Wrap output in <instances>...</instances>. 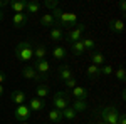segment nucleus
Segmentation results:
<instances>
[{
	"label": "nucleus",
	"mask_w": 126,
	"mask_h": 124,
	"mask_svg": "<svg viewBox=\"0 0 126 124\" xmlns=\"http://www.w3.org/2000/svg\"><path fill=\"white\" fill-rule=\"evenodd\" d=\"M20 124H30V123H20Z\"/></svg>",
	"instance_id": "nucleus-39"
},
{
	"label": "nucleus",
	"mask_w": 126,
	"mask_h": 124,
	"mask_svg": "<svg viewBox=\"0 0 126 124\" xmlns=\"http://www.w3.org/2000/svg\"><path fill=\"white\" fill-rule=\"evenodd\" d=\"M46 55H47V49H46V45H35V49H34L35 62H37V60H44Z\"/></svg>",
	"instance_id": "nucleus-13"
},
{
	"label": "nucleus",
	"mask_w": 126,
	"mask_h": 124,
	"mask_svg": "<svg viewBox=\"0 0 126 124\" xmlns=\"http://www.w3.org/2000/svg\"><path fill=\"white\" fill-rule=\"evenodd\" d=\"M35 70L39 72L40 76H44V77H47V74H49V70H50V64H49V60H37L35 62Z\"/></svg>",
	"instance_id": "nucleus-7"
},
{
	"label": "nucleus",
	"mask_w": 126,
	"mask_h": 124,
	"mask_svg": "<svg viewBox=\"0 0 126 124\" xmlns=\"http://www.w3.org/2000/svg\"><path fill=\"white\" fill-rule=\"evenodd\" d=\"M52 104H54V109L57 111L66 109L69 106V92H56L52 97Z\"/></svg>",
	"instance_id": "nucleus-4"
},
{
	"label": "nucleus",
	"mask_w": 126,
	"mask_h": 124,
	"mask_svg": "<svg viewBox=\"0 0 126 124\" xmlns=\"http://www.w3.org/2000/svg\"><path fill=\"white\" fill-rule=\"evenodd\" d=\"M76 29H78L79 32H84V30H86L87 27H86V25H84V24H78V25H76Z\"/></svg>",
	"instance_id": "nucleus-33"
},
{
	"label": "nucleus",
	"mask_w": 126,
	"mask_h": 124,
	"mask_svg": "<svg viewBox=\"0 0 126 124\" xmlns=\"http://www.w3.org/2000/svg\"><path fill=\"white\" fill-rule=\"evenodd\" d=\"M9 5H10V9L14 10L15 14H22V12L25 10V2H24V0H15V2H10Z\"/></svg>",
	"instance_id": "nucleus-17"
},
{
	"label": "nucleus",
	"mask_w": 126,
	"mask_h": 124,
	"mask_svg": "<svg viewBox=\"0 0 126 124\" xmlns=\"http://www.w3.org/2000/svg\"><path fill=\"white\" fill-rule=\"evenodd\" d=\"M56 24V20H54V17L50 15V14H44L42 17H40V25L42 27H52Z\"/></svg>",
	"instance_id": "nucleus-19"
},
{
	"label": "nucleus",
	"mask_w": 126,
	"mask_h": 124,
	"mask_svg": "<svg viewBox=\"0 0 126 124\" xmlns=\"http://www.w3.org/2000/svg\"><path fill=\"white\" fill-rule=\"evenodd\" d=\"M30 111L29 109V106H25V104H20L15 107V112H14V116H15V119L17 121H20V123H27L30 119Z\"/></svg>",
	"instance_id": "nucleus-5"
},
{
	"label": "nucleus",
	"mask_w": 126,
	"mask_h": 124,
	"mask_svg": "<svg viewBox=\"0 0 126 124\" xmlns=\"http://www.w3.org/2000/svg\"><path fill=\"white\" fill-rule=\"evenodd\" d=\"M87 107V102L86 101H79V99H76V102H74V106H72V109L76 111V112H81V111H86Z\"/></svg>",
	"instance_id": "nucleus-26"
},
{
	"label": "nucleus",
	"mask_w": 126,
	"mask_h": 124,
	"mask_svg": "<svg viewBox=\"0 0 126 124\" xmlns=\"http://www.w3.org/2000/svg\"><path fill=\"white\" fill-rule=\"evenodd\" d=\"M2 96H3V86L0 84V97H2Z\"/></svg>",
	"instance_id": "nucleus-36"
},
{
	"label": "nucleus",
	"mask_w": 126,
	"mask_h": 124,
	"mask_svg": "<svg viewBox=\"0 0 126 124\" xmlns=\"http://www.w3.org/2000/svg\"><path fill=\"white\" fill-rule=\"evenodd\" d=\"M59 77L62 79V81H67V79H71L72 76V70H71V67L69 66H61L59 67Z\"/></svg>",
	"instance_id": "nucleus-16"
},
{
	"label": "nucleus",
	"mask_w": 126,
	"mask_h": 124,
	"mask_svg": "<svg viewBox=\"0 0 126 124\" xmlns=\"http://www.w3.org/2000/svg\"><path fill=\"white\" fill-rule=\"evenodd\" d=\"M86 76L89 77V79H97V77L101 76V67L91 64V66L87 67V70H86Z\"/></svg>",
	"instance_id": "nucleus-14"
},
{
	"label": "nucleus",
	"mask_w": 126,
	"mask_h": 124,
	"mask_svg": "<svg viewBox=\"0 0 126 124\" xmlns=\"http://www.w3.org/2000/svg\"><path fill=\"white\" fill-rule=\"evenodd\" d=\"M0 109H2V107H0Z\"/></svg>",
	"instance_id": "nucleus-41"
},
{
	"label": "nucleus",
	"mask_w": 126,
	"mask_h": 124,
	"mask_svg": "<svg viewBox=\"0 0 126 124\" xmlns=\"http://www.w3.org/2000/svg\"><path fill=\"white\" fill-rule=\"evenodd\" d=\"M12 24H14V27H17V29H20V27H24L25 24H27V14H14V19H12Z\"/></svg>",
	"instance_id": "nucleus-11"
},
{
	"label": "nucleus",
	"mask_w": 126,
	"mask_h": 124,
	"mask_svg": "<svg viewBox=\"0 0 126 124\" xmlns=\"http://www.w3.org/2000/svg\"><path fill=\"white\" fill-rule=\"evenodd\" d=\"M91 60H93L94 66L103 67V64H104V55H103L101 52H93V54H91Z\"/></svg>",
	"instance_id": "nucleus-20"
},
{
	"label": "nucleus",
	"mask_w": 126,
	"mask_h": 124,
	"mask_svg": "<svg viewBox=\"0 0 126 124\" xmlns=\"http://www.w3.org/2000/svg\"><path fill=\"white\" fill-rule=\"evenodd\" d=\"M114 124H118V123H114Z\"/></svg>",
	"instance_id": "nucleus-40"
},
{
	"label": "nucleus",
	"mask_w": 126,
	"mask_h": 124,
	"mask_svg": "<svg viewBox=\"0 0 126 124\" xmlns=\"http://www.w3.org/2000/svg\"><path fill=\"white\" fill-rule=\"evenodd\" d=\"M15 57L20 62H29L34 59V45L30 40H22L20 44H17L15 47Z\"/></svg>",
	"instance_id": "nucleus-1"
},
{
	"label": "nucleus",
	"mask_w": 126,
	"mask_h": 124,
	"mask_svg": "<svg viewBox=\"0 0 126 124\" xmlns=\"http://www.w3.org/2000/svg\"><path fill=\"white\" fill-rule=\"evenodd\" d=\"M101 112V117H103V123L106 124H114L118 123V117H119V111H118V107L114 106H106L103 111H99Z\"/></svg>",
	"instance_id": "nucleus-3"
},
{
	"label": "nucleus",
	"mask_w": 126,
	"mask_h": 124,
	"mask_svg": "<svg viewBox=\"0 0 126 124\" xmlns=\"http://www.w3.org/2000/svg\"><path fill=\"white\" fill-rule=\"evenodd\" d=\"M22 77H25V79H29V81H46L47 77L40 76L39 72L35 70V67L34 66H25L22 69Z\"/></svg>",
	"instance_id": "nucleus-6"
},
{
	"label": "nucleus",
	"mask_w": 126,
	"mask_h": 124,
	"mask_svg": "<svg viewBox=\"0 0 126 124\" xmlns=\"http://www.w3.org/2000/svg\"><path fill=\"white\" fill-rule=\"evenodd\" d=\"M3 81H5V74H3V72H2V70H0V84H2V82H3Z\"/></svg>",
	"instance_id": "nucleus-35"
},
{
	"label": "nucleus",
	"mask_w": 126,
	"mask_h": 124,
	"mask_svg": "<svg viewBox=\"0 0 126 124\" xmlns=\"http://www.w3.org/2000/svg\"><path fill=\"white\" fill-rule=\"evenodd\" d=\"M109 30L114 32V34H123V32H125V22L121 19L109 20Z\"/></svg>",
	"instance_id": "nucleus-8"
},
{
	"label": "nucleus",
	"mask_w": 126,
	"mask_h": 124,
	"mask_svg": "<svg viewBox=\"0 0 126 124\" xmlns=\"http://www.w3.org/2000/svg\"><path fill=\"white\" fill-rule=\"evenodd\" d=\"M49 119L52 121V123H62V112L61 111H57V109H50L49 111Z\"/></svg>",
	"instance_id": "nucleus-21"
},
{
	"label": "nucleus",
	"mask_w": 126,
	"mask_h": 124,
	"mask_svg": "<svg viewBox=\"0 0 126 124\" xmlns=\"http://www.w3.org/2000/svg\"><path fill=\"white\" fill-rule=\"evenodd\" d=\"M61 112H62V117H64V119H67V121H72V119H76V114H78V112H76L72 107H69V106L66 107V109H62Z\"/></svg>",
	"instance_id": "nucleus-23"
},
{
	"label": "nucleus",
	"mask_w": 126,
	"mask_h": 124,
	"mask_svg": "<svg viewBox=\"0 0 126 124\" xmlns=\"http://www.w3.org/2000/svg\"><path fill=\"white\" fill-rule=\"evenodd\" d=\"M47 96H49V86H39L35 89V97L44 99V97H47Z\"/></svg>",
	"instance_id": "nucleus-25"
},
{
	"label": "nucleus",
	"mask_w": 126,
	"mask_h": 124,
	"mask_svg": "<svg viewBox=\"0 0 126 124\" xmlns=\"http://www.w3.org/2000/svg\"><path fill=\"white\" fill-rule=\"evenodd\" d=\"M42 5H44L46 9H49V10H56V9H59V3L56 2V0H46Z\"/></svg>",
	"instance_id": "nucleus-28"
},
{
	"label": "nucleus",
	"mask_w": 126,
	"mask_h": 124,
	"mask_svg": "<svg viewBox=\"0 0 126 124\" xmlns=\"http://www.w3.org/2000/svg\"><path fill=\"white\" fill-rule=\"evenodd\" d=\"M71 49H72V52L76 54V55H82L84 52H86V49L82 45V42L79 40V42H74V44H71Z\"/></svg>",
	"instance_id": "nucleus-24"
},
{
	"label": "nucleus",
	"mask_w": 126,
	"mask_h": 124,
	"mask_svg": "<svg viewBox=\"0 0 126 124\" xmlns=\"http://www.w3.org/2000/svg\"><path fill=\"white\" fill-rule=\"evenodd\" d=\"M96 124H106V123H103V121H99V123H96Z\"/></svg>",
	"instance_id": "nucleus-38"
},
{
	"label": "nucleus",
	"mask_w": 126,
	"mask_h": 124,
	"mask_svg": "<svg viewBox=\"0 0 126 124\" xmlns=\"http://www.w3.org/2000/svg\"><path fill=\"white\" fill-rule=\"evenodd\" d=\"M64 84H66L67 89H74V87H76V79L71 77V79H67V81H64Z\"/></svg>",
	"instance_id": "nucleus-31"
},
{
	"label": "nucleus",
	"mask_w": 126,
	"mask_h": 124,
	"mask_svg": "<svg viewBox=\"0 0 126 124\" xmlns=\"http://www.w3.org/2000/svg\"><path fill=\"white\" fill-rule=\"evenodd\" d=\"M116 79H118V81H125V79H126V70L123 69V67L116 70Z\"/></svg>",
	"instance_id": "nucleus-30"
},
{
	"label": "nucleus",
	"mask_w": 126,
	"mask_h": 124,
	"mask_svg": "<svg viewBox=\"0 0 126 124\" xmlns=\"http://www.w3.org/2000/svg\"><path fill=\"white\" fill-rule=\"evenodd\" d=\"M81 42H82V45H84V49H94V40L93 39H81Z\"/></svg>",
	"instance_id": "nucleus-29"
},
{
	"label": "nucleus",
	"mask_w": 126,
	"mask_h": 124,
	"mask_svg": "<svg viewBox=\"0 0 126 124\" xmlns=\"http://www.w3.org/2000/svg\"><path fill=\"white\" fill-rule=\"evenodd\" d=\"M101 74H104V76L113 74V67H111V66H103V67H101Z\"/></svg>",
	"instance_id": "nucleus-32"
},
{
	"label": "nucleus",
	"mask_w": 126,
	"mask_h": 124,
	"mask_svg": "<svg viewBox=\"0 0 126 124\" xmlns=\"http://www.w3.org/2000/svg\"><path fill=\"white\" fill-rule=\"evenodd\" d=\"M25 10H27V14H37L40 10V3L35 0H29V2H25Z\"/></svg>",
	"instance_id": "nucleus-15"
},
{
	"label": "nucleus",
	"mask_w": 126,
	"mask_h": 124,
	"mask_svg": "<svg viewBox=\"0 0 126 124\" xmlns=\"http://www.w3.org/2000/svg\"><path fill=\"white\" fill-rule=\"evenodd\" d=\"M82 39V32H79L78 29H72L71 32L67 34V40L71 42V44H74V42H79Z\"/></svg>",
	"instance_id": "nucleus-18"
},
{
	"label": "nucleus",
	"mask_w": 126,
	"mask_h": 124,
	"mask_svg": "<svg viewBox=\"0 0 126 124\" xmlns=\"http://www.w3.org/2000/svg\"><path fill=\"white\" fill-rule=\"evenodd\" d=\"M25 99H27V94H25L24 91H14V92L10 94V101H12V102H15L17 106L24 104V102H25Z\"/></svg>",
	"instance_id": "nucleus-10"
},
{
	"label": "nucleus",
	"mask_w": 126,
	"mask_h": 124,
	"mask_svg": "<svg viewBox=\"0 0 126 124\" xmlns=\"http://www.w3.org/2000/svg\"><path fill=\"white\" fill-rule=\"evenodd\" d=\"M119 10H121L123 14L126 12V3H125V2H119Z\"/></svg>",
	"instance_id": "nucleus-34"
},
{
	"label": "nucleus",
	"mask_w": 126,
	"mask_h": 124,
	"mask_svg": "<svg viewBox=\"0 0 126 124\" xmlns=\"http://www.w3.org/2000/svg\"><path fill=\"white\" fill-rule=\"evenodd\" d=\"M62 37H64V34H62L61 29L54 27V29L50 30V39H52V40H62Z\"/></svg>",
	"instance_id": "nucleus-27"
},
{
	"label": "nucleus",
	"mask_w": 126,
	"mask_h": 124,
	"mask_svg": "<svg viewBox=\"0 0 126 124\" xmlns=\"http://www.w3.org/2000/svg\"><path fill=\"white\" fill-rule=\"evenodd\" d=\"M72 94H74V97H76V99H79V101H86L87 97H89V91H87V89H84V87L76 86L74 89H72Z\"/></svg>",
	"instance_id": "nucleus-12"
},
{
	"label": "nucleus",
	"mask_w": 126,
	"mask_h": 124,
	"mask_svg": "<svg viewBox=\"0 0 126 124\" xmlns=\"http://www.w3.org/2000/svg\"><path fill=\"white\" fill-rule=\"evenodd\" d=\"M3 17H5V15H3V12H2V10H0V20L3 19Z\"/></svg>",
	"instance_id": "nucleus-37"
},
{
	"label": "nucleus",
	"mask_w": 126,
	"mask_h": 124,
	"mask_svg": "<svg viewBox=\"0 0 126 124\" xmlns=\"http://www.w3.org/2000/svg\"><path fill=\"white\" fill-rule=\"evenodd\" d=\"M46 106H47L46 101H44V99H39V97H32L29 101V109L30 111H42Z\"/></svg>",
	"instance_id": "nucleus-9"
},
{
	"label": "nucleus",
	"mask_w": 126,
	"mask_h": 124,
	"mask_svg": "<svg viewBox=\"0 0 126 124\" xmlns=\"http://www.w3.org/2000/svg\"><path fill=\"white\" fill-rule=\"evenodd\" d=\"M52 55H54V59H57V60H62V59H66L67 52H66V49H64V47L57 45V47L52 50Z\"/></svg>",
	"instance_id": "nucleus-22"
},
{
	"label": "nucleus",
	"mask_w": 126,
	"mask_h": 124,
	"mask_svg": "<svg viewBox=\"0 0 126 124\" xmlns=\"http://www.w3.org/2000/svg\"><path fill=\"white\" fill-rule=\"evenodd\" d=\"M50 15L54 17L56 24H61V25H64V27H72V25H76V22H78V15H76V14H67V12H62L61 9L52 10Z\"/></svg>",
	"instance_id": "nucleus-2"
}]
</instances>
